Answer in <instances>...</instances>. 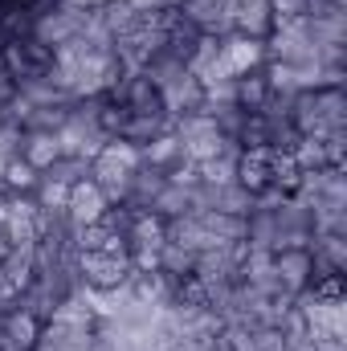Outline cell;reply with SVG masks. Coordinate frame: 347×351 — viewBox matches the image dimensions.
<instances>
[{"instance_id": "1", "label": "cell", "mask_w": 347, "mask_h": 351, "mask_svg": "<svg viewBox=\"0 0 347 351\" xmlns=\"http://www.w3.org/2000/svg\"><path fill=\"white\" fill-rule=\"evenodd\" d=\"M86 8H70V4H49L37 21H33V33L29 37H37L41 45H49V49H58V45H66L70 37H82V29L90 25Z\"/></svg>"}, {"instance_id": "2", "label": "cell", "mask_w": 347, "mask_h": 351, "mask_svg": "<svg viewBox=\"0 0 347 351\" xmlns=\"http://www.w3.org/2000/svg\"><path fill=\"white\" fill-rule=\"evenodd\" d=\"M0 66L8 70V78H12V82L41 78V74L53 66V49H49V45H41L37 37H21V41H8V45H4Z\"/></svg>"}, {"instance_id": "3", "label": "cell", "mask_w": 347, "mask_h": 351, "mask_svg": "<svg viewBox=\"0 0 347 351\" xmlns=\"http://www.w3.org/2000/svg\"><path fill=\"white\" fill-rule=\"evenodd\" d=\"M74 265H78L82 286H94V290L127 286V278H131V258L102 254V250H86V254H78V258H74Z\"/></svg>"}, {"instance_id": "4", "label": "cell", "mask_w": 347, "mask_h": 351, "mask_svg": "<svg viewBox=\"0 0 347 351\" xmlns=\"http://www.w3.org/2000/svg\"><path fill=\"white\" fill-rule=\"evenodd\" d=\"M221 62H225V70H229L233 78H241V74L265 66V45L254 41V37H241V33L233 29V33L221 37Z\"/></svg>"}, {"instance_id": "5", "label": "cell", "mask_w": 347, "mask_h": 351, "mask_svg": "<svg viewBox=\"0 0 347 351\" xmlns=\"http://www.w3.org/2000/svg\"><path fill=\"white\" fill-rule=\"evenodd\" d=\"M274 274H278V286L286 294H302L315 282L311 250H274Z\"/></svg>"}, {"instance_id": "6", "label": "cell", "mask_w": 347, "mask_h": 351, "mask_svg": "<svg viewBox=\"0 0 347 351\" xmlns=\"http://www.w3.org/2000/svg\"><path fill=\"white\" fill-rule=\"evenodd\" d=\"M110 208V200H106V192L94 184V180H78L74 188H70V196H66V217L74 221V225H94V221H102V213Z\"/></svg>"}, {"instance_id": "7", "label": "cell", "mask_w": 347, "mask_h": 351, "mask_svg": "<svg viewBox=\"0 0 347 351\" xmlns=\"http://www.w3.org/2000/svg\"><path fill=\"white\" fill-rule=\"evenodd\" d=\"M233 29L241 37H254V41H265L274 33V12H270V0H241L233 8Z\"/></svg>"}, {"instance_id": "8", "label": "cell", "mask_w": 347, "mask_h": 351, "mask_svg": "<svg viewBox=\"0 0 347 351\" xmlns=\"http://www.w3.org/2000/svg\"><path fill=\"white\" fill-rule=\"evenodd\" d=\"M164 94V110L180 119V114H192V110H204V86L192 78V74H184V78H176L168 90H160Z\"/></svg>"}, {"instance_id": "9", "label": "cell", "mask_w": 347, "mask_h": 351, "mask_svg": "<svg viewBox=\"0 0 347 351\" xmlns=\"http://www.w3.org/2000/svg\"><path fill=\"white\" fill-rule=\"evenodd\" d=\"M237 184L246 192H265L270 188V147H246L237 160Z\"/></svg>"}, {"instance_id": "10", "label": "cell", "mask_w": 347, "mask_h": 351, "mask_svg": "<svg viewBox=\"0 0 347 351\" xmlns=\"http://www.w3.org/2000/svg\"><path fill=\"white\" fill-rule=\"evenodd\" d=\"M0 274L8 278V286L21 294L33 278H37V258H33V245H12L4 258H0Z\"/></svg>"}, {"instance_id": "11", "label": "cell", "mask_w": 347, "mask_h": 351, "mask_svg": "<svg viewBox=\"0 0 347 351\" xmlns=\"http://www.w3.org/2000/svg\"><path fill=\"white\" fill-rule=\"evenodd\" d=\"M62 156L58 147V135H45V131H25V143H21V160L37 172H45L53 160Z\"/></svg>"}, {"instance_id": "12", "label": "cell", "mask_w": 347, "mask_h": 351, "mask_svg": "<svg viewBox=\"0 0 347 351\" xmlns=\"http://www.w3.org/2000/svg\"><path fill=\"white\" fill-rule=\"evenodd\" d=\"M147 213H156L160 221H176V217H188L192 213V188H180V184H164L156 192V200L147 204Z\"/></svg>"}, {"instance_id": "13", "label": "cell", "mask_w": 347, "mask_h": 351, "mask_svg": "<svg viewBox=\"0 0 347 351\" xmlns=\"http://www.w3.org/2000/svg\"><path fill=\"white\" fill-rule=\"evenodd\" d=\"M139 160H143V164H152V168H164V172H168V168H176V164H180V160H188V156H184L180 139L168 131V135H160V139L143 143V147H139Z\"/></svg>"}, {"instance_id": "14", "label": "cell", "mask_w": 347, "mask_h": 351, "mask_svg": "<svg viewBox=\"0 0 347 351\" xmlns=\"http://www.w3.org/2000/svg\"><path fill=\"white\" fill-rule=\"evenodd\" d=\"M265 98H270V82H265L261 70H250V74L237 78V106L246 114H258L261 106H265Z\"/></svg>"}, {"instance_id": "15", "label": "cell", "mask_w": 347, "mask_h": 351, "mask_svg": "<svg viewBox=\"0 0 347 351\" xmlns=\"http://www.w3.org/2000/svg\"><path fill=\"white\" fill-rule=\"evenodd\" d=\"M172 135L180 143H196V139H204V135H221L217 131V119L208 114V110H192V114H180L172 127Z\"/></svg>"}, {"instance_id": "16", "label": "cell", "mask_w": 347, "mask_h": 351, "mask_svg": "<svg viewBox=\"0 0 347 351\" xmlns=\"http://www.w3.org/2000/svg\"><path fill=\"white\" fill-rule=\"evenodd\" d=\"M213 208L217 213H233V217H250L254 213V192H246L241 184L213 188Z\"/></svg>"}, {"instance_id": "17", "label": "cell", "mask_w": 347, "mask_h": 351, "mask_svg": "<svg viewBox=\"0 0 347 351\" xmlns=\"http://www.w3.org/2000/svg\"><path fill=\"white\" fill-rule=\"evenodd\" d=\"M192 265H196V254H192V250H180V245H172V241L160 245V274H168L172 282L192 278Z\"/></svg>"}, {"instance_id": "18", "label": "cell", "mask_w": 347, "mask_h": 351, "mask_svg": "<svg viewBox=\"0 0 347 351\" xmlns=\"http://www.w3.org/2000/svg\"><path fill=\"white\" fill-rule=\"evenodd\" d=\"M41 176H45V180H53V184L74 188L78 180H86V176H90V160H82V156H58V160H53Z\"/></svg>"}, {"instance_id": "19", "label": "cell", "mask_w": 347, "mask_h": 351, "mask_svg": "<svg viewBox=\"0 0 347 351\" xmlns=\"http://www.w3.org/2000/svg\"><path fill=\"white\" fill-rule=\"evenodd\" d=\"M37 180H41V172H37V168H29V164H25V160L16 156V160H8V168H4V180H0V188H4V192H21V196H33Z\"/></svg>"}, {"instance_id": "20", "label": "cell", "mask_w": 347, "mask_h": 351, "mask_svg": "<svg viewBox=\"0 0 347 351\" xmlns=\"http://www.w3.org/2000/svg\"><path fill=\"white\" fill-rule=\"evenodd\" d=\"M290 156H294V164H298L302 172H319V168H331L323 139H307V135H302V139L294 143V152H290Z\"/></svg>"}, {"instance_id": "21", "label": "cell", "mask_w": 347, "mask_h": 351, "mask_svg": "<svg viewBox=\"0 0 347 351\" xmlns=\"http://www.w3.org/2000/svg\"><path fill=\"white\" fill-rule=\"evenodd\" d=\"M66 196H70V188L66 184H53V180H37V188H33V200L41 204V208H66Z\"/></svg>"}, {"instance_id": "22", "label": "cell", "mask_w": 347, "mask_h": 351, "mask_svg": "<svg viewBox=\"0 0 347 351\" xmlns=\"http://www.w3.org/2000/svg\"><path fill=\"white\" fill-rule=\"evenodd\" d=\"M21 143H25V127H16V123H0V156L16 160V156H21Z\"/></svg>"}, {"instance_id": "23", "label": "cell", "mask_w": 347, "mask_h": 351, "mask_svg": "<svg viewBox=\"0 0 347 351\" xmlns=\"http://www.w3.org/2000/svg\"><path fill=\"white\" fill-rule=\"evenodd\" d=\"M250 331H254V348L258 351H286L282 327H250Z\"/></svg>"}, {"instance_id": "24", "label": "cell", "mask_w": 347, "mask_h": 351, "mask_svg": "<svg viewBox=\"0 0 347 351\" xmlns=\"http://www.w3.org/2000/svg\"><path fill=\"white\" fill-rule=\"evenodd\" d=\"M16 98V82L8 78V70L0 66V123H4V110H8V102Z\"/></svg>"}, {"instance_id": "25", "label": "cell", "mask_w": 347, "mask_h": 351, "mask_svg": "<svg viewBox=\"0 0 347 351\" xmlns=\"http://www.w3.org/2000/svg\"><path fill=\"white\" fill-rule=\"evenodd\" d=\"M139 16H152V12H164V8H172V0H127Z\"/></svg>"}, {"instance_id": "26", "label": "cell", "mask_w": 347, "mask_h": 351, "mask_svg": "<svg viewBox=\"0 0 347 351\" xmlns=\"http://www.w3.org/2000/svg\"><path fill=\"white\" fill-rule=\"evenodd\" d=\"M53 4H70V8H86V12H98L106 0H53Z\"/></svg>"}, {"instance_id": "27", "label": "cell", "mask_w": 347, "mask_h": 351, "mask_svg": "<svg viewBox=\"0 0 347 351\" xmlns=\"http://www.w3.org/2000/svg\"><path fill=\"white\" fill-rule=\"evenodd\" d=\"M4 217H8V192L0 188V225H4Z\"/></svg>"}, {"instance_id": "28", "label": "cell", "mask_w": 347, "mask_h": 351, "mask_svg": "<svg viewBox=\"0 0 347 351\" xmlns=\"http://www.w3.org/2000/svg\"><path fill=\"white\" fill-rule=\"evenodd\" d=\"M4 168H8V156H0V180H4Z\"/></svg>"}, {"instance_id": "29", "label": "cell", "mask_w": 347, "mask_h": 351, "mask_svg": "<svg viewBox=\"0 0 347 351\" xmlns=\"http://www.w3.org/2000/svg\"><path fill=\"white\" fill-rule=\"evenodd\" d=\"M331 4H339V8H347V0H331Z\"/></svg>"}]
</instances>
